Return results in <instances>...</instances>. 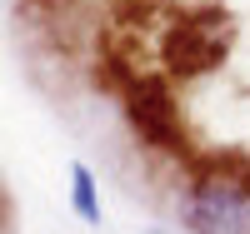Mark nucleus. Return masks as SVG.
Masks as SVG:
<instances>
[{"mask_svg": "<svg viewBox=\"0 0 250 234\" xmlns=\"http://www.w3.org/2000/svg\"><path fill=\"white\" fill-rule=\"evenodd\" d=\"M185 234H250V184L235 175H200L175 204Z\"/></svg>", "mask_w": 250, "mask_h": 234, "instance_id": "1", "label": "nucleus"}, {"mask_svg": "<svg viewBox=\"0 0 250 234\" xmlns=\"http://www.w3.org/2000/svg\"><path fill=\"white\" fill-rule=\"evenodd\" d=\"M125 120L130 130L150 144V150H180L185 144V125H180V110H175V95L150 75V80H135L125 90Z\"/></svg>", "mask_w": 250, "mask_h": 234, "instance_id": "2", "label": "nucleus"}, {"mask_svg": "<svg viewBox=\"0 0 250 234\" xmlns=\"http://www.w3.org/2000/svg\"><path fill=\"white\" fill-rule=\"evenodd\" d=\"M70 209L80 215V224L100 229L105 224V204H100V184H95V169L85 160H70Z\"/></svg>", "mask_w": 250, "mask_h": 234, "instance_id": "3", "label": "nucleus"}]
</instances>
